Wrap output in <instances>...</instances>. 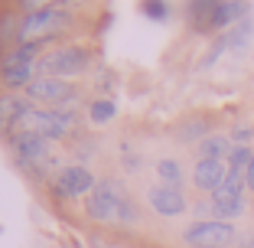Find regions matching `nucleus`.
<instances>
[{
	"label": "nucleus",
	"mask_w": 254,
	"mask_h": 248,
	"mask_svg": "<svg viewBox=\"0 0 254 248\" xmlns=\"http://www.w3.org/2000/svg\"><path fill=\"white\" fill-rule=\"evenodd\" d=\"M85 216L95 219V222H121V226H137L140 219V209L134 206V199L121 189V183L114 180H101L95 186V193L85 199Z\"/></svg>",
	"instance_id": "1"
},
{
	"label": "nucleus",
	"mask_w": 254,
	"mask_h": 248,
	"mask_svg": "<svg viewBox=\"0 0 254 248\" xmlns=\"http://www.w3.org/2000/svg\"><path fill=\"white\" fill-rule=\"evenodd\" d=\"M23 10H26V16H23V26H20V43H49V39H56L65 30V23H68V13H62L59 7L23 3Z\"/></svg>",
	"instance_id": "2"
},
{
	"label": "nucleus",
	"mask_w": 254,
	"mask_h": 248,
	"mask_svg": "<svg viewBox=\"0 0 254 248\" xmlns=\"http://www.w3.org/2000/svg\"><path fill=\"white\" fill-rule=\"evenodd\" d=\"M88 62L91 53L82 49V46H56L49 53H43V59L36 62V72L46 79H72V76H82L88 72Z\"/></svg>",
	"instance_id": "3"
},
{
	"label": "nucleus",
	"mask_w": 254,
	"mask_h": 248,
	"mask_svg": "<svg viewBox=\"0 0 254 248\" xmlns=\"http://www.w3.org/2000/svg\"><path fill=\"white\" fill-rule=\"evenodd\" d=\"M183 242L189 248H232L238 242V226L222 219H195L183 229Z\"/></svg>",
	"instance_id": "4"
},
{
	"label": "nucleus",
	"mask_w": 254,
	"mask_h": 248,
	"mask_svg": "<svg viewBox=\"0 0 254 248\" xmlns=\"http://www.w3.org/2000/svg\"><path fill=\"white\" fill-rule=\"evenodd\" d=\"M23 131H33V134L46 137V141H59V137H65L68 131L75 128V114L65 111V108H59V111H53V108H36L30 105V111L23 114Z\"/></svg>",
	"instance_id": "5"
},
{
	"label": "nucleus",
	"mask_w": 254,
	"mask_h": 248,
	"mask_svg": "<svg viewBox=\"0 0 254 248\" xmlns=\"http://www.w3.org/2000/svg\"><path fill=\"white\" fill-rule=\"evenodd\" d=\"M75 95H78V91H75V85L65 82V79L36 76L30 85H26V98H30V105H36V108H53V111L72 105Z\"/></svg>",
	"instance_id": "6"
},
{
	"label": "nucleus",
	"mask_w": 254,
	"mask_h": 248,
	"mask_svg": "<svg viewBox=\"0 0 254 248\" xmlns=\"http://www.w3.org/2000/svg\"><path fill=\"white\" fill-rule=\"evenodd\" d=\"M245 176L241 173H228V180L222 183L218 193H212V219H222V222H235L238 216H245L248 199H245Z\"/></svg>",
	"instance_id": "7"
},
{
	"label": "nucleus",
	"mask_w": 254,
	"mask_h": 248,
	"mask_svg": "<svg viewBox=\"0 0 254 248\" xmlns=\"http://www.w3.org/2000/svg\"><path fill=\"white\" fill-rule=\"evenodd\" d=\"M98 180L95 173L88 170V166H65V170L59 173V180H56V196H65V199H78V196H85L88 199L91 193H95Z\"/></svg>",
	"instance_id": "8"
},
{
	"label": "nucleus",
	"mask_w": 254,
	"mask_h": 248,
	"mask_svg": "<svg viewBox=\"0 0 254 248\" xmlns=\"http://www.w3.org/2000/svg\"><path fill=\"white\" fill-rule=\"evenodd\" d=\"M147 203H150V209L157 212V216H163V219H176L189 209L183 189H170V186H160V183L147 193Z\"/></svg>",
	"instance_id": "9"
},
{
	"label": "nucleus",
	"mask_w": 254,
	"mask_h": 248,
	"mask_svg": "<svg viewBox=\"0 0 254 248\" xmlns=\"http://www.w3.org/2000/svg\"><path fill=\"white\" fill-rule=\"evenodd\" d=\"M189 176H192V186L199 193H218L222 183L228 180V164H222V160H195Z\"/></svg>",
	"instance_id": "10"
},
{
	"label": "nucleus",
	"mask_w": 254,
	"mask_h": 248,
	"mask_svg": "<svg viewBox=\"0 0 254 248\" xmlns=\"http://www.w3.org/2000/svg\"><path fill=\"white\" fill-rule=\"evenodd\" d=\"M46 137L33 134V131H16L13 137H10V147H13V154L23 160V164H39V160L49 154V147H46Z\"/></svg>",
	"instance_id": "11"
},
{
	"label": "nucleus",
	"mask_w": 254,
	"mask_h": 248,
	"mask_svg": "<svg viewBox=\"0 0 254 248\" xmlns=\"http://www.w3.org/2000/svg\"><path fill=\"white\" fill-rule=\"evenodd\" d=\"M232 137L228 134H209L202 137L199 144H195V154H199V160H228V154H232Z\"/></svg>",
	"instance_id": "12"
},
{
	"label": "nucleus",
	"mask_w": 254,
	"mask_h": 248,
	"mask_svg": "<svg viewBox=\"0 0 254 248\" xmlns=\"http://www.w3.org/2000/svg\"><path fill=\"white\" fill-rule=\"evenodd\" d=\"M30 111V98L20 95H0V128H10L16 121H23V114Z\"/></svg>",
	"instance_id": "13"
},
{
	"label": "nucleus",
	"mask_w": 254,
	"mask_h": 248,
	"mask_svg": "<svg viewBox=\"0 0 254 248\" xmlns=\"http://www.w3.org/2000/svg\"><path fill=\"white\" fill-rule=\"evenodd\" d=\"M245 16H248V3H215V13H212V30L238 26Z\"/></svg>",
	"instance_id": "14"
},
{
	"label": "nucleus",
	"mask_w": 254,
	"mask_h": 248,
	"mask_svg": "<svg viewBox=\"0 0 254 248\" xmlns=\"http://www.w3.org/2000/svg\"><path fill=\"white\" fill-rule=\"evenodd\" d=\"M157 176H160V186H170V189H183V180H186V170H183L180 160L163 157L157 164Z\"/></svg>",
	"instance_id": "15"
},
{
	"label": "nucleus",
	"mask_w": 254,
	"mask_h": 248,
	"mask_svg": "<svg viewBox=\"0 0 254 248\" xmlns=\"http://www.w3.org/2000/svg\"><path fill=\"white\" fill-rule=\"evenodd\" d=\"M20 26H23V16L16 10H3L0 13V43H20Z\"/></svg>",
	"instance_id": "16"
},
{
	"label": "nucleus",
	"mask_w": 254,
	"mask_h": 248,
	"mask_svg": "<svg viewBox=\"0 0 254 248\" xmlns=\"http://www.w3.org/2000/svg\"><path fill=\"white\" fill-rule=\"evenodd\" d=\"M251 157H254V147H248V144H235L232 154H228V160H225V164H228V173H241V176H245Z\"/></svg>",
	"instance_id": "17"
},
{
	"label": "nucleus",
	"mask_w": 254,
	"mask_h": 248,
	"mask_svg": "<svg viewBox=\"0 0 254 248\" xmlns=\"http://www.w3.org/2000/svg\"><path fill=\"white\" fill-rule=\"evenodd\" d=\"M114 111H118V108H114L111 98H98V101H91V108H88V114H91L95 124H108V121L114 118Z\"/></svg>",
	"instance_id": "18"
},
{
	"label": "nucleus",
	"mask_w": 254,
	"mask_h": 248,
	"mask_svg": "<svg viewBox=\"0 0 254 248\" xmlns=\"http://www.w3.org/2000/svg\"><path fill=\"white\" fill-rule=\"evenodd\" d=\"M248 33H251V23H248V20H241L238 26H235V30L228 33V36H225V43H228V46H235V49H238V46H245Z\"/></svg>",
	"instance_id": "19"
},
{
	"label": "nucleus",
	"mask_w": 254,
	"mask_h": 248,
	"mask_svg": "<svg viewBox=\"0 0 254 248\" xmlns=\"http://www.w3.org/2000/svg\"><path fill=\"white\" fill-rule=\"evenodd\" d=\"M140 10L150 16V20H166V16H170V7H166V3H157V0H150V3H143Z\"/></svg>",
	"instance_id": "20"
},
{
	"label": "nucleus",
	"mask_w": 254,
	"mask_h": 248,
	"mask_svg": "<svg viewBox=\"0 0 254 248\" xmlns=\"http://www.w3.org/2000/svg\"><path fill=\"white\" fill-rule=\"evenodd\" d=\"M228 137H232V144H248V141H254V128L251 124H235Z\"/></svg>",
	"instance_id": "21"
},
{
	"label": "nucleus",
	"mask_w": 254,
	"mask_h": 248,
	"mask_svg": "<svg viewBox=\"0 0 254 248\" xmlns=\"http://www.w3.org/2000/svg\"><path fill=\"white\" fill-rule=\"evenodd\" d=\"M245 186L254 193V157H251V164H248V170H245Z\"/></svg>",
	"instance_id": "22"
},
{
	"label": "nucleus",
	"mask_w": 254,
	"mask_h": 248,
	"mask_svg": "<svg viewBox=\"0 0 254 248\" xmlns=\"http://www.w3.org/2000/svg\"><path fill=\"white\" fill-rule=\"evenodd\" d=\"M238 248H254V235H251V239H245V242H241Z\"/></svg>",
	"instance_id": "23"
}]
</instances>
